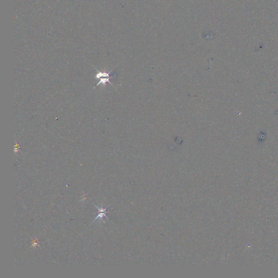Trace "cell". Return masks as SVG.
Segmentation results:
<instances>
[{"label": "cell", "instance_id": "obj_2", "mask_svg": "<svg viewBox=\"0 0 278 278\" xmlns=\"http://www.w3.org/2000/svg\"><path fill=\"white\" fill-rule=\"evenodd\" d=\"M110 78H112L111 77H102V78H100L99 79V82L97 83V86H98L100 84L101 85H106V83H107V82L109 83L111 85H112V83H111L110 82H109V79Z\"/></svg>", "mask_w": 278, "mask_h": 278}, {"label": "cell", "instance_id": "obj_1", "mask_svg": "<svg viewBox=\"0 0 278 278\" xmlns=\"http://www.w3.org/2000/svg\"><path fill=\"white\" fill-rule=\"evenodd\" d=\"M96 208H97V209H98V211H99V214H98V215L97 216V217H96V218H95V219L94 220V221H93V222H95V221L96 220H97L98 218L102 219L104 217H107V216H106V215H105V213H106V208L104 209V208H103V207H101L100 208H99L97 206H96Z\"/></svg>", "mask_w": 278, "mask_h": 278}]
</instances>
